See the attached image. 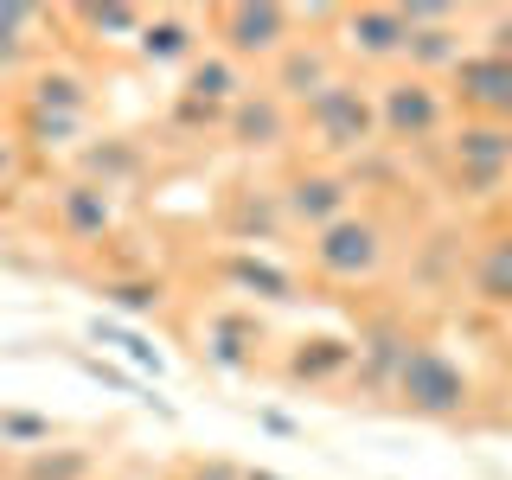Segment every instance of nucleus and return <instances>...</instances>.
Wrapping results in <instances>:
<instances>
[{
  "label": "nucleus",
  "instance_id": "2f4dec72",
  "mask_svg": "<svg viewBox=\"0 0 512 480\" xmlns=\"http://www.w3.org/2000/svg\"><path fill=\"white\" fill-rule=\"evenodd\" d=\"M480 52L512 58V7H487V13H480Z\"/></svg>",
  "mask_w": 512,
  "mask_h": 480
},
{
  "label": "nucleus",
  "instance_id": "20e7f679",
  "mask_svg": "<svg viewBox=\"0 0 512 480\" xmlns=\"http://www.w3.org/2000/svg\"><path fill=\"white\" fill-rule=\"evenodd\" d=\"M436 160H442V186L455 192V199H500V186L512 180V128L461 116L442 135Z\"/></svg>",
  "mask_w": 512,
  "mask_h": 480
},
{
  "label": "nucleus",
  "instance_id": "aec40b11",
  "mask_svg": "<svg viewBox=\"0 0 512 480\" xmlns=\"http://www.w3.org/2000/svg\"><path fill=\"white\" fill-rule=\"evenodd\" d=\"M26 109H45V116H71V122H90V103H96V84L90 71L64 58H45L39 71H26V90H20Z\"/></svg>",
  "mask_w": 512,
  "mask_h": 480
},
{
  "label": "nucleus",
  "instance_id": "4be33fe9",
  "mask_svg": "<svg viewBox=\"0 0 512 480\" xmlns=\"http://www.w3.org/2000/svg\"><path fill=\"white\" fill-rule=\"evenodd\" d=\"M52 26H58L52 7L0 0V71H39L45 64V32Z\"/></svg>",
  "mask_w": 512,
  "mask_h": 480
},
{
  "label": "nucleus",
  "instance_id": "cd10ccee",
  "mask_svg": "<svg viewBox=\"0 0 512 480\" xmlns=\"http://www.w3.org/2000/svg\"><path fill=\"white\" fill-rule=\"evenodd\" d=\"M90 340H96V346H109L116 359H128L141 378H160V372H167V352H160L148 333L135 327V320H109V314H96V320H90Z\"/></svg>",
  "mask_w": 512,
  "mask_h": 480
},
{
  "label": "nucleus",
  "instance_id": "c9c22d12",
  "mask_svg": "<svg viewBox=\"0 0 512 480\" xmlns=\"http://www.w3.org/2000/svg\"><path fill=\"white\" fill-rule=\"evenodd\" d=\"M244 480H288V474H276V468H244Z\"/></svg>",
  "mask_w": 512,
  "mask_h": 480
},
{
  "label": "nucleus",
  "instance_id": "5701e85b",
  "mask_svg": "<svg viewBox=\"0 0 512 480\" xmlns=\"http://www.w3.org/2000/svg\"><path fill=\"white\" fill-rule=\"evenodd\" d=\"M154 7H135V0H77V7H58V26L84 32L90 45H128L141 39Z\"/></svg>",
  "mask_w": 512,
  "mask_h": 480
},
{
  "label": "nucleus",
  "instance_id": "bb28decb",
  "mask_svg": "<svg viewBox=\"0 0 512 480\" xmlns=\"http://www.w3.org/2000/svg\"><path fill=\"white\" fill-rule=\"evenodd\" d=\"M180 90H186V96H199V103H212V109H231L237 96L250 90V77H244V64H237V58H224L218 45H212V52H205V58L186 71V84H180Z\"/></svg>",
  "mask_w": 512,
  "mask_h": 480
},
{
  "label": "nucleus",
  "instance_id": "6e6552de",
  "mask_svg": "<svg viewBox=\"0 0 512 480\" xmlns=\"http://www.w3.org/2000/svg\"><path fill=\"white\" fill-rule=\"evenodd\" d=\"M45 205H52V231L71 250H103V244H116V231H122V199L103 192L96 180H84V173H64Z\"/></svg>",
  "mask_w": 512,
  "mask_h": 480
},
{
  "label": "nucleus",
  "instance_id": "2eb2a0df",
  "mask_svg": "<svg viewBox=\"0 0 512 480\" xmlns=\"http://www.w3.org/2000/svg\"><path fill=\"white\" fill-rule=\"evenodd\" d=\"M333 77H340V45L333 39H295L276 64H269V90H276L288 109H301L308 96H320Z\"/></svg>",
  "mask_w": 512,
  "mask_h": 480
},
{
  "label": "nucleus",
  "instance_id": "423d86ee",
  "mask_svg": "<svg viewBox=\"0 0 512 480\" xmlns=\"http://www.w3.org/2000/svg\"><path fill=\"white\" fill-rule=\"evenodd\" d=\"M301 20L308 13L282 7V0H224V7H212V39L224 58L250 71V64H276L301 39Z\"/></svg>",
  "mask_w": 512,
  "mask_h": 480
},
{
  "label": "nucleus",
  "instance_id": "f03ea898",
  "mask_svg": "<svg viewBox=\"0 0 512 480\" xmlns=\"http://www.w3.org/2000/svg\"><path fill=\"white\" fill-rule=\"evenodd\" d=\"M378 90V135L384 148L410 154V148H442V135L455 128V96L436 77H416V71H391Z\"/></svg>",
  "mask_w": 512,
  "mask_h": 480
},
{
  "label": "nucleus",
  "instance_id": "b1692460",
  "mask_svg": "<svg viewBox=\"0 0 512 480\" xmlns=\"http://www.w3.org/2000/svg\"><path fill=\"white\" fill-rule=\"evenodd\" d=\"M84 128L90 122H71V116H45V109H13V141H20L26 154H71L77 160V148H84Z\"/></svg>",
  "mask_w": 512,
  "mask_h": 480
},
{
  "label": "nucleus",
  "instance_id": "6ab92c4d",
  "mask_svg": "<svg viewBox=\"0 0 512 480\" xmlns=\"http://www.w3.org/2000/svg\"><path fill=\"white\" fill-rule=\"evenodd\" d=\"M256 346H263V320L244 314V308H218L205 320V340H199V359L224 378H244L256 372Z\"/></svg>",
  "mask_w": 512,
  "mask_h": 480
},
{
  "label": "nucleus",
  "instance_id": "c756f323",
  "mask_svg": "<svg viewBox=\"0 0 512 480\" xmlns=\"http://www.w3.org/2000/svg\"><path fill=\"white\" fill-rule=\"evenodd\" d=\"M461 244L468 237L448 231V224H436V231L416 244V282L423 288H442V282H461Z\"/></svg>",
  "mask_w": 512,
  "mask_h": 480
},
{
  "label": "nucleus",
  "instance_id": "7c9ffc66",
  "mask_svg": "<svg viewBox=\"0 0 512 480\" xmlns=\"http://www.w3.org/2000/svg\"><path fill=\"white\" fill-rule=\"evenodd\" d=\"M52 442V416H39V410H0V448H45Z\"/></svg>",
  "mask_w": 512,
  "mask_h": 480
},
{
  "label": "nucleus",
  "instance_id": "72a5a7b5",
  "mask_svg": "<svg viewBox=\"0 0 512 480\" xmlns=\"http://www.w3.org/2000/svg\"><path fill=\"white\" fill-rule=\"evenodd\" d=\"M173 480H244V468L237 461H186Z\"/></svg>",
  "mask_w": 512,
  "mask_h": 480
},
{
  "label": "nucleus",
  "instance_id": "39448f33",
  "mask_svg": "<svg viewBox=\"0 0 512 480\" xmlns=\"http://www.w3.org/2000/svg\"><path fill=\"white\" fill-rule=\"evenodd\" d=\"M391 404L404 416H416V423H461L468 404H474V378H468V365L448 359L436 340H416L404 372H397Z\"/></svg>",
  "mask_w": 512,
  "mask_h": 480
},
{
  "label": "nucleus",
  "instance_id": "1a4fd4ad",
  "mask_svg": "<svg viewBox=\"0 0 512 480\" xmlns=\"http://www.w3.org/2000/svg\"><path fill=\"white\" fill-rule=\"evenodd\" d=\"M218 135L231 141L237 154H282L288 141L301 135V116L269 84H250L231 109H224V128H218Z\"/></svg>",
  "mask_w": 512,
  "mask_h": 480
},
{
  "label": "nucleus",
  "instance_id": "dca6fc26",
  "mask_svg": "<svg viewBox=\"0 0 512 480\" xmlns=\"http://www.w3.org/2000/svg\"><path fill=\"white\" fill-rule=\"evenodd\" d=\"M468 301L480 314H506L512 320V224H493V231L474 237V250H468Z\"/></svg>",
  "mask_w": 512,
  "mask_h": 480
},
{
  "label": "nucleus",
  "instance_id": "f257e3e1",
  "mask_svg": "<svg viewBox=\"0 0 512 480\" xmlns=\"http://www.w3.org/2000/svg\"><path fill=\"white\" fill-rule=\"evenodd\" d=\"M301 116V135H308V148L327 160V167H346V160L372 154L378 148V90L365 84V77L340 71L320 96H308V103L295 109Z\"/></svg>",
  "mask_w": 512,
  "mask_h": 480
},
{
  "label": "nucleus",
  "instance_id": "9d476101",
  "mask_svg": "<svg viewBox=\"0 0 512 480\" xmlns=\"http://www.w3.org/2000/svg\"><path fill=\"white\" fill-rule=\"evenodd\" d=\"M340 58L352 64H404L410 52V13L404 7H384V0H372V7H340Z\"/></svg>",
  "mask_w": 512,
  "mask_h": 480
},
{
  "label": "nucleus",
  "instance_id": "7ed1b4c3",
  "mask_svg": "<svg viewBox=\"0 0 512 480\" xmlns=\"http://www.w3.org/2000/svg\"><path fill=\"white\" fill-rule=\"evenodd\" d=\"M384 263H391V231L365 205L308 237V276L327 282V288H365V282L384 276Z\"/></svg>",
  "mask_w": 512,
  "mask_h": 480
},
{
  "label": "nucleus",
  "instance_id": "a878e982",
  "mask_svg": "<svg viewBox=\"0 0 512 480\" xmlns=\"http://www.w3.org/2000/svg\"><path fill=\"white\" fill-rule=\"evenodd\" d=\"M13 480H96V448L90 442H45L20 455Z\"/></svg>",
  "mask_w": 512,
  "mask_h": 480
},
{
  "label": "nucleus",
  "instance_id": "f3484780",
  "mask_svg": "<svg viewBox=\"0 0 512 480\" xmlns=\"http://www.w3.org/2000/svg\"><path fill=\"white\" fill-rule=\"evenodd\" d=\"M352 365H359V340H340V333H301L295 346L282 352V384H308V391H327V384H346Z\"/></svg>",
  "mask_w": 512,
  "mask_h": 480
},
{
  "label": "nucleus",
  "instance_id": "f704fd0d",
  "mask_svg": "<svg viewBox=\"0 0 512 480\" xmlns=\"http://www.w3.org/2000/svg\"><path fill=\"white\" fill-rule=\"evenodd\" d=\"M256 423H263V429H276V436H295V423H288L282 410H256Z\"/></svg>",
  "mask_w": 512,
  "mask_h": 480
},
{
  "label": "nucleus",
  "instance_id": "412c9836",
  "mask_svg": "<svg viewBox=\"0 0 512 480\" xmlns=\"http://www.w3.org/2000/svg\"><path fill=\"white\" fill-rule=\"evenodd\" d=\"M71 173H84V180H96L103 192H116V199H122L128 186L148 180V154H141V141H128V135H90L84 148H77Z\"/></svg>",
  "mask_w": 512,
  "mask_h": 480
},
{
  "label": "nucleus",
  "instance_id": "4468645a",
  "mask_svg": "<svg viewBox=\"0 0 512 480\" xmlns=\"http://www.w3.org/2000/svg\"><path fill=\"white\" fill-rule=\"evenodd\" d=\"M141 64H154V71H192V64L205 58V20L192 7H154L148 26H141L135 39Z\"/></svg>",
  "mask_w": 512,
  "mask_h": 480
},
{
  "label": "nucleus",
  "instance_id": "f8f14e48",
  "mask_svg": "<svg viewBox=\"0 0 512 480\" xmlns=\"http://www.w3.org/2000/svg\"><path fill=\"white\" fill-rule=\"evenodd\" d=\"M410 346H416V333H410L397 314H372V320L359 327V365H352V391L391 397V391H397V372H404V359H410Z\"/></svg>",
  "mask_w": 512,
  "mask_h": 480
},
{
  "label": "nucleus",
  "instance_id": "c85d7f7f",
  "mask_svg": "<svg viewBox=\"0 0 512 480\" xmlns=\"http://www.w3.org/2000/svg\"><path fill=\"white\" fill-rule=\"evenodd\" d=\"M96 295H103L116 314H128V320H148V314L167 308V282L160 276H103Z\"/></svg>",
  "mask_w": 512,
  "mask_h": 480
},
{
  "label": "nucleus",
  "instance_id": "ddd939ff",
  "mask_svg": "<svg viewBox=\"0 0 512 480\" xmlns=\"http://www.w3.org/2000/svg\"><path fill=\"white\" fill-rule=\"evenodd\" d=\"M224 237H231L237 250H256V244H276L288 237V212H282V186H263V180H237L224 192Z\"/></svg>",
  "mask_w": 512,
  "mask_h": 480
},
{
  "label": "nucleus",
  "instance_id": "0eeeda50",
  "mask_svg": "<svg viewBox=\"0 0 512 480\" xmlns=\"http://www.w3.org/2000/svg\"><path fill=\"white\" fill-rule=\"evenodd\" d=\"M359 192H352L346 167H327V160H295V167L282 173V212H288V231L314 237L327 231V224H340L346 212H359Z\"/></svg>",
  "mask_w": 512,
  "mask_h": 480
},
{
  "label": "nucleus",
  "instance_id": "473e14b6",
  "mask_svg": "<svg viewBox=\"0 0 512 480\" xmlns=\"http://www.w3.org/2000/svg\"><path fill=\"white\" fill-rule=\"evenodd\" d=\"M20 173H26V148L13 141V128H0V192L20 186Z\"/></svg>",
  "mask_w": 512,
  "mask_h": 480
},
{
  "label": "nucleus",
  "instance_id": "a211bd4d",
  "mask_svg": "<svg viewBox=\"0 0 512 480\" xmlns=\"http://www.w3.org/2000/svg\"><path fill=\"white\" fill-rule=\"evenodd\" d=\"M218 282L231 288V295L269 301V308H295V301H301V276H295V269L269 263V256H256V250H237V244L218 256Z\"/></svg>",
  "mask_w": 512,
  "mask_h": 480
},
{
  "label": "nucleus",
  "instance_id": "393cba45",
  "mask_svg": "<svg viewBox=\"0 0 512 480\" xmlns=\"http://www.w3.org/2000/svg\"><path fill=\"white\" fill-rule=\"evenodd\" d=\"M468 58V45H461V20H442V26H410V52L404 64L416 77H436V84H448V71Z\"/></svg>",
  "mask_w": 512,
  "mask_h": 480
},
{
  "label": "nucleus",
  "instance_id": "9b49d317",
  "mask_svg": "<svg viewBox=\"0 0 512 480\" xmlns=\"http://www.w3.org/2000/svg\"><path fill=\"white\" fill-rule=\"evenodd\" d=\"M448 96H455L461 116L506 122L512 128V58H500V52H468L455 71H448Z\"/></svg>",
  "mask_w": 512,
  "mask_h": 480
}]
</instances>
